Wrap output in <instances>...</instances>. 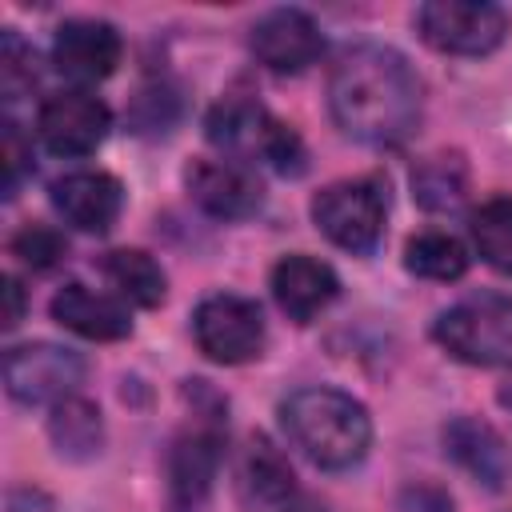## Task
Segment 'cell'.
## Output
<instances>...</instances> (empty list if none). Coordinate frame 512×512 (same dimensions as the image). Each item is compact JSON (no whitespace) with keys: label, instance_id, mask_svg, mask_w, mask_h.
I'll return each mask as SVG.
<instances>
[{"label":"cell","instance_id":"obj_23","mask_svg":"<svg viewBox=\"0 0 512 512\" xmlns=\"http://www.w3.org/2000/svg\"><path fill=\"white\" fill-rule=\"evenodd\" d=\"M404 268L424 280H460L468 272V252L448 232H416L404 244Z\"/></svg>","mask_w":512,"mask_h":512},{"label":"cell","instance_id":"obj_10","mask_svg":"<svg viewBox=\"0 0 512 512\" xmlns=\"http://www.w3.org/2000/svg\"><path fill=\"white\" fill-rule=\"evenodd\" d=\"M188 196L220 220H244L264 204V188L240 160H192L184 172Z\"/></svg>","mask_w":512,"mask_h":512},{"label":"cell","instance_id":"obj_26","mask_svg":"<svg viewBox=\"0 0 512 512\" xmlns=\"http://www.w3.org/2000/svg\"><path fill=\"white\" fill-rule=\"evenodd\" d=\"M32 172V148L20 140L16 124H4V196L12 200L20 180Z\"/></svg>","mask_w":512,"mask_h":512},{"label":"cell","instance_id":"obj_4","mask_svg":"<svg viewBox=\"0 0 512 512\" xmlns=\"http://www.w3.org/2000/svg\"><path fill=\"white\" fill-rule=\"evenodd\" d=\"M384 212L388 196L376 180H336L312 200V220L316 228L344 252H372L380 232H384Z\"/></svg>","mask_w":512,"mask_h":512},{"label":"cell","instance_id":"obj_6","mask_svg":"<svg viewBox=\"0 0 512 512\" xmlns=\"http://www.w3.org/2000/svg\"><path fill=\"white\" fill-rule=\"evenodd\" d=\"M192 336L200 352L216 364H248L264 348V316L256 300L216 292L196 304L192 312Z\"/></svg>","mask_w":512,"mask_h":512},{"label":"cell","instance_id":"obj_16","mask_svg":"<svg viewBox=\"0 0 512 512\" xmlns=\"http://www.w3.org/2000/svg\"><path fill=\"white\" fill-rule=\"evenodd\" d=\"M52 320L84 340H124L132 332L128 308L104 292L84 288V284H64L52 296Z\"/></svg>","mask_w":512,"mask_h":512},{"label":"cell","instance_id":"obj_13","mask_svg":"<svg viewBox=\"0 0 512 512\" xmlns=\"http://www.w3.org/2000/svg\"><path fill=\"white\" fill-rule=\"evenodd\" d=\"M124 192L108 172H68L52 184V208L80 232H108L120 216Z\"/></svg>","mask_w":512,"mask_h":512},{"label":"cell","instance_id":"obj_9","mask_svg":"<svg viewBox=\"0 0 512 512\" xmlns=\"http://www.w3.org/2000/svg\"><path fill=\"white\" fill-rule=\"evenodd\" d=\"M248 44H252V56L268 72H276V76H296L308 64H316L320 52H324L320 24L308 12H300V8H272V12H264L252 24Z\"/></svg>","mask_w":512,"mask_h":512},{"label":"cell","instance_id":"obj_27","mask_svg":"<svg viewBox=\"0 0 512 512\" xmlns=\"http://www.w3.org/2000/svg\"><path fill=\"white\" fill-rule=\"evenodd\" d=\"M400 512H452V500L440 488L416 484V488H404L400 492Z\"/></svg>","mask_w":512,"mask_h":512},{"label":"cell","instance_id":"obj_8","mask_svg":"<svg viewBox=\"0 0 512 512\" xmlns=\"http://www.w3.org/2000/svg\"><path fill=\"white\" fill-rule=\"evenodd\" d=\"M112 128V112L100 96L88 92H56L36 112V132L56 156H88L104 144Z\"/></svg>","mask_w":512,"mask_h":512},{"label":"cell","instance_id":"obj_21","mask_svg":"<svg viewBox=\"0 0 512 512\" xmlns=\"http://www.w3.org/2000/svg\"><path fill=\"white\" fill-rule=\"evenodd\" d=\"M464 188H468V168L460 156H428L416 164L412 172V196L420 200V208L428 212H452L464 204Z\"/></svg>","mask_w":512,"mask_h":512},{"label":"cell","instance_id":"obj_22","mask_svg":"<svg viewBox=\"0 0 512 512\" xmlns=\"http://www.w3.org/2000/svg\"><path fill=\"white\" fill-rule=\"evenodd\" d=\"M472 244L480 252L484 264H492L496 272L512 276V200L508 196H492L484 200L472 220H468Z\"/></svg>","mask_w":512,"mask_h":512},{"label":"cell","instance_id":"obj_5","mask_svg":"<svg viewBox=\"0 0 512 512\" xmlns=\"http://www.w3.org/2000/svg\"><path fill=\"white\" fill-rule=\"evenodd\" d=\"M416 28L424 44L436 52L484 56L504 40L508 16L488 0H428L416 12Z\"/></svg>","mask_w":512,"mask_h":512},{"label":"cell","instance_id":"obj_15","mask_svg":"<svg viewBox=\"0 0 512 512\" xmlns=\"http://www.w3.org/2000/svg\"><path fill=\"white\" fill-rule=\"evenodd\" d=\"M340 292V280L336 272L316 260V256H284L276 268H272V296L276 304L292 316V320H312L320 308H328Z\"/></svg>","mask_w":512,"mask_h":512},{"label":"cell","instance_id":"obj_11","mask_svg":"<svg viewBox=\"0 0 512 512\" xmlns=\"http://www.w3.org/2000/svg\"><path fill=\"white\" fill-rule=\"evenodd\" d=\"M220 468V428L196 424L184 436H176L168 452V508L172 512H200V504L212 492Z\"/></svg>","mask_w":512,"mask_h":512},{"label":"cell","instance_id":"obj_3","mask_svg":"<svg viewBox=\"0 0 512 512\" xmlns=\"http://www.w3.org/2000/svg\"><path fill=\"white\" fill-rule=\"evenodd\" d=\"M432 336L440 348L476 368H512V300L476 296L440 312Z\"/></svg>","mask_w":512,"mask_h":512},{"label":"cell","instance_id":"obj_18","mask_svg":"<svg viewBox=\"0 0 512 512\" xmlns=\"http://www.w3.org/2000/svg\"><path fill=\"white\" fill-rule=\"evenodd\" d=\"M48 440L64 460H92L104 444L100 408L84 396H68L48 412Z\"/></svg>","mask_w":512,"mask_h":512},{"label":"cell","instance_id":"obj_1","mask_svg":"<svg viewBox=\"0 0 512 512\" xmlns=\"http://www.w3.org/2000/svg\"><path fill=\"white\" fill-rule=\"evenodd\" d=\"M328 108L340 132L360 144H404L420 124L424 88L396 48L352 44L332 64Z\"/></svg>","mask_w":512,"mask_h":512},{"label":"cell","instance_id":"obj_30","mask_svg":"<svg viewBox=\"0 0 512 512\" xmlns=\"http://www.w3.org/2000/svg\"><path fill=\"white\" fill-rule=\"evenodd\" d=\"M140 100H144V104H152V108H156V92H140ZM160 104H172V96H168V92H164V100H160ZM156 124H160V132H164V124H168V120H164V116H160V112H156V116H152V128H156Z\"/></svg>","mask_w":512,"mask_h":512},{"label":"cell","instance_id":"obj_2","mask_svg":"<svg viewBox=\"0 0 512 512\" xmlns=\"http://www.w3.org/2000/svg\"><path fill=\"white\" fill-rule=\"evenodd\" d=\"M288 440L320 468H352L372 444V420L360 400L340 388H300L280 404Z\"/></svg>","mask_w":512,"mask_h":512},{"label":"cell","instance_id":"obj_7","mask_svg":"<svg viewBox=\"0 0 512 512\" xmlns=\"http://www.w3.org/2000/svg\"><path fill=\"white\" fill-rule=\"evenodd\" d=\"M84 380V360L72 348L36 340L16 344L4 356V388L16 404H60Z\"/></svg>","mask_w":512,"mask_h":512},{"label":"cell","instance_id":"obj_25","mask_svg":"<svg viewBox=\"0 0 512 512\" xmlns=\"http://www.w3.org/2000/svg\"><path fill=\"white\" fill-rule=\"evenodd\" d=\"M64 252H68L64 236H60L56 228H48V224H24V228L12 236V256H20L32 272L56 268V264L64 260Z\"/></svg>","mask_w":512,"mask_h":512},{"label":"cell","instance_id":"obj_17","mask_svg":"<svg viewBox=\"0 0 512 512\" xmlns=\"http://www.w3.org/2000/svg\"><path fill=\"white\" fill-rule=\"evenodd\" d=\"M268 128H272V116L256 100H244V96L220 100L204 120L208 140L232 156H264Z\"/></svg>","mask_w":512,"mask_h":512},{"label":"cell","instance_id":"obj_14","mask_svg":"<svg viewBox=\"0 0 512 512\" xmlns=\"http://www.w3.org/2000/svg\"><path fill=\"white\" fill-rule=\"evenodd\" d=\"M444 452L484 488H504L512 480V448L492 424L476 416H456L444 428Z\"/></svg>","mask_w":512,"mask_h":512},{"label":"cell","instance_id":"obj_19","mask_svg":"<svg viewBox=\"0 0 512 512\" xmlns=\"http://www.w3.org/2000/svg\"><path fill=\"white\" fill-rule=\"evenodd\" d=\"M296 488V476L288 468V460L268 444V440H252L244 464H240V492L252 504L264 508H280Z\"/></svg>","mask_w":512,"mask_h":512},{"label":"cell","instance_id":"obj_20","mask_svg":"<svg viewBox=\"0 0 512 512\" xmlns=\"http://www.w3.org/2000/svg\"><path fill=\"white\" fill-rule=\"evenodd\" d=\"M104 276L112 280V288L124 300H132L140 308H156L164 300V292H168L164 268L148 252H140V248H116V252H108L104 256Z\"/></svg>","mask_w":512,"mask_h":512},{"label":"cell","instance_id":"obj_12","mask_svg":"<svg viewBox=\"0 0 512 512\" xmlns=\"http://www.w3.org/2000/svg\"><path fill=\"white\" fill-rule=\"evenodd\" d=\"M120 32L108 20H64L52 36V64L60 76L96 84L120 64Z\"/></svg>","mask_w":512,"mask_h":512},{"label":"cell","instance_id":"obj_29","mask_svg":"<svg viewBox=\"0 0 512 512\" xmlns=\"http://www.w3.org/2000/svg\"><path fill=\"white\" fill-rule=\"evenodd\" d=\"M8 512H52V504L40 492H12Z\"/></svg>","mask_w":512,"mask_h":512},{"label":"cell","instance_id":"obj_28","mask_svg":"<svg viewBox=\"0 0 512 512\" xmlns=\"http://www.w3.org/2000/svg\"><path fill=\"white\" fill-rule=\"evenodd\" d=\"M4 328H16L20 324V316H24V292H20V284L12 280V276H4Z\"/></svg>","mask_w":512,"mask_h":512},{"label":"cell","instance_id":"obj_24","mask_svg":"<svg viewBox=\"0 0 512 512\" xmlns=\"http://www.w3.org/2000/svg\"><path fill=\"white\" fill-rule=\"evenodd\" d=\"M36 80H40V68H36L32 44H24L16 36V28H4V36H0V88H4V100H20Z\"/></svg>","mask_w":512,"mask_h":512}]
</instances>
